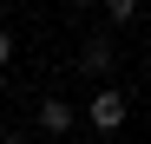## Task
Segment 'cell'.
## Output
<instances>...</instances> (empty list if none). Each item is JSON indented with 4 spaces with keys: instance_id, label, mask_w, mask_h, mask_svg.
<instances>
[{
    "instance_id": "cell-2",
    "label": "cell",
    "mask_w": 151,
    "mask_h": 144,
    "mask_svg": "<svg viewBox=\"0 0 151 144\" xmlns=\"http://www.w3.org/2000/svg\"><path fill=\"white\" fill-rule=\"evenodd\" d=\"M79 66H86V72H92V79H105V72H112V66H118V46H112V39H105V33H99V39H86V53H79Z\"/></svg>"
},
{
    "instance_id": "cell-3",
    "label": "cell",
    "mask_w": 151,
    "mask_h": 144,
    "mask_svg": "<svg viewBox=\"0 0 151 144\" xmlns=\"http://www.w3.org/2000/svg\"><path fill=\"white\" fill-rule=\"evenodd\" d=\"M79 118H86V111H72L66 98H46V105H40V131H46V138H59V131L79 125Z\"/></svg>"
},
{
    "instance_id": "cell-6",
    "label": "cell",
    "mask_w": 151,
    "mask_h": 144,
    "mask_svg": "<svg viewBox=\"0 0 151 144\" xmlns=\"http://www.w3.org/2000/svg\"><path fill=\"white\" fill-rule=\"evenodd\" d=\"M0 144H33V138H20V131H7V138H0Z\"/></svg>"
},
{
    "instance_id": "cell-1",
    "label": "cell",
    "mask_w": 151,
    "mask_h": 144,
    "mask_svg": "<svg viewBox=\"0 0 151 144\" xmlns=\"http://www.w3.org/2000/svg\"><path fill=\"white\" fill-rule=\"evenodd\" d=\"M86 125H92L99 138H112V131H125V92H112V85H99V92H92V105H86Z\"/></svg>"
},
{
    "instance_id": "cell-4",
    "label": "cell",
    "mask_w": 151,
    "mask_h": 144,
    "mask_svg": "<svg viewBox=\"0 0 151 144\" xmlns=\"http://www.w3.org/2000/svg\"><path fill=\"white\" fill-rule=\"evenodd\" d=\"M99 13H105L112 26H125V20H138V0H99Z\"/></svg>"
},
{
    "instance_id": "cell-7",
    "label": "cell",
    "mask_w": 151,
    "mask_h": 144,
    "mask_svg": "<svg viewBox=\"0 0 151 144\" xmlns=\"http://www.w3.org/2000/svg\"><path fill=\"white\" fill-rule=\"evenodd\" d=\"M145 59H151V39H145Z\"/></svg>"
},
{
    "instance_id": "cell-5",
    "label": "cell",
    "mask_w": 151,
    "mask_h": 144,
    "mask_svg": "<svg viewBox=\"0 0 151 144\" xmlns=\"http://www.w3.org/2000/svg\"><path fill=\"white\" fill-rule=\"evenodd\" d=\"M7 59H13V33L0 26V66H7Z\"/></svg>"
}]
</instances>
